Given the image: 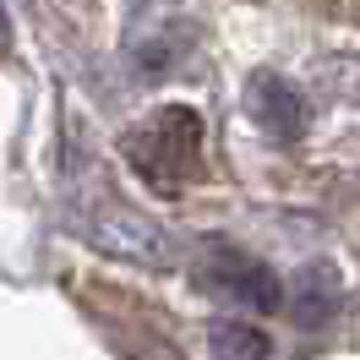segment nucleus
<instances>
[{"label":"nucleus","mask_w":360,"mask_h":360,"mask_svg":"<svg viewBox=\"0 0 360 360\" xmlns=\"http://www.w3.org/2000/svg\"><path fill=\"white\" fill-rule=\"evenodd\" d=\"M88 235L98 240L104 251H115V257H131V262H169V246H164V235H158L148 219H136L131 207H110L104 219H93Z\"/></svg>","instance_id":"obj_3"},{"label":"nucleus","mask_w":360,"mask_h":360,"mask_svg":"<svg viewBox=\"0 0 360 360\" xmlns=\"http://www.w3.org/2000/svg\"><path fill=\"white\" fill-rule=\"evenodd\" d=\"M213 355L219 360H273V338L262 328H251V322H213Z\"/></svg>","instance_id":"obj_5"},{"label":"nucleus","mask_w":360,"mask_h":360,"mask_svg":"<svg viewBox=\"0 0 360 360\" xmlns=\"http://www.w3.org/2000/svg\"><path fill=\"white\" fill-rule=\"evenodd\" d=\"M120 153L153 191L175 197L202 175V120L186 104H164V110H153L142 126H131L120 136Z\"/></svg>","instance_id":"obj_1"},{"label":"nucleus","mask_w":360,"mask_h":360,"mask_svg":"<svg viewBox=\"0 0 360 360\" xmlns=\"http://www.w3.org/2000/svg\"><path fill=\"white\" fill-rule=\"evenodd\" d=\"M251 115H257V126L278 142H295V136L306 131V98L290 88V82H278V77H257L251 82Z\"/></svg>","instance_id":"obj_4"},{"label":"nucleus","mask_w":360,"mask_h":360,"mask_svg":"<svg viewBox=\"0 0 360 360\" xmlns=\"http://www.w3.org/2000/svg\"><path fill=\"white\" fill-rule=\"evenodd\" d=\"M197 284L219 300H240L251 311H278L284 306V284L273 278L268 262H257L251 251L229 246V240H207L197 257Z\"/></svg>","instance_id":"obj_2"},{"label":"nucleus","mask_w":360,"mask_h":360,"mask_svg":"<svg viewBox=\"0 0 360 360\" xmlns=\"http://www.w3.org/2000/svg\"><path fill=\"white\" fill-rule=\"evenodd\" d=\"M6 39H11V22H6V6H0V49H6Z\"/></svg>","instance_id":"obj_6"}]
</instances>
